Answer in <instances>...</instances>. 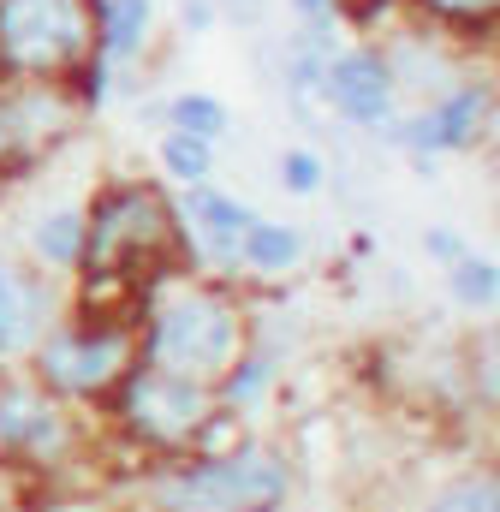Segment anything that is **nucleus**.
<instances>
[{
    "label": "nucleus",
    "instance_id": "nucleus-1",
    "mask_svg": "<svg viewBox=\"0 0 500 512\" xmlns=\"http://www.w3.org/2000/svg\"><path fill=\"white\" fill-rule=\"evenodd\" d=\"M96 48L90 0H0V66L66 78Z\"/></svg>",
    "mask_w": 500,
    "mask_h": 512
},
{
    "label": "nucleus",
    "instance_id": "nucleus-2",
    "mask_svg": "<svg viewBox=\"0 0 500 512\" xmlns=\"http://www.w3.org/2000/svg\"><path fill=\"white\" fill-rule=\"evenodd\" d=\"M173 239H179V227H173V209L161 203V191L125 185L96 203V215H84V256L78 262H90V286L96 280L114 286L120 274L155 262Z\"/></svg>",
    "mask_w": 500,
    "mask_h": 512
},
{
    "label": "nucleus",
    "instance_id": "nucleus-3",
    "mask_svg": "<svg viewBox=\"0 0 500 512\" xmlns=\"http://www.w3.org/2000/svg\"><path fill=\"white\" fill-rule=\"evenodd\" d=\"M239 352V316L209 298V292H185L173 298L161 316H155V334H149V364L167 370V376H185V382H203L215 370H227Z\"/></svg>",
    "mask_w": 500,
    "mask_h": 512
},
{
    "label": "nucleus",
    "instance_id": "nucleus-4",
    "mask_svg": "<svg viewBox=\"0 0 500 512\" xmlns=\"http://www.w3.org/2000/svg\"><path fill=\"white\" fill-rule=\"evenodd\" d=\"M185 501L197 507H227V512H262L286 495V471L268 453H233L221 465H203L179 483Z\"/></svg>",
    "mask_w": 500,
    "mask_h": 512
},
{
    "label": "nucleus",
    "instance_id": "nucleus-5",
    "mask_svg": "<svg viewBox=\"0 0 500 512\" xmlns=\"http://www.w3.org/2000/svg\"><path fill=\"white\" fill-rule=\"evenodd\" d=\"M322 96H328V108L346 114L352 126H393V96H399V84H393V66H387L381 54L352 48V54H340V60L322 66Z\"/></svg>",
    "mask_w": 500,
    "mask_h": 512
},
{
    "label": "nucleus",
    "instance_id": "nucleus-6",
    "mask_svg": "<svg viewBox=\"0 0 500 512\" xmlns=\"http://www.w3.org/2000/svg\"><path fill=\"white\" fill-rule=\"evenodd\" d=\"M489 126V84H459L447 96H435L423 114L399 120L393 143L423 155V149H477V137Z\"/></svg>",
    "mask_w": 500,
    "mask_h": 512
},
{
    "label": "nucleus",
    "instance_id": "nucleus-7",
    "mask_svg": "<svg viewBox=\"0 0 500 512\" xmlns=\"http://www.w3.org/2000/svg\"><path fill=\"white\" fill-rule=\"evenodd\" d=\"M125 411L143 435L155 441H179L203 423L209 399H203V382H185V376H167V370H143L131 376V393H125Z\"/></svg>",
    "mask_w": 500,
    "mask_h": 512
},
{
    "label": "nucleus",
    "instance_id": "nucleus-8",
    "mask_svg": "<svg viewBox=\"0 0 500 512\" xmlns=\"http://www.w3.org/2000/svg\"><path fill=\"white\" fill-rule=\"evenodd\" d=\"M42 376L66 393H90V387H108L125 370V334L102 328V334H54L42 352H36Z\"/></svg>",
    "mask_w": 500,
    "mask_h": 512
},
{
    "label": "nucleus",
    "instance_id": "nucleus-9",
    "mask_svg": "<svg viewBox=\"0 0 500 512\" xmlns=\"http://www.w3.org/2000/svg\"><path fill=\"white\" fill-rule=\"evenodd\" d=\"M66 126V108L54 90H18V96H0V167H18L30 161L54 131Z\"/></svg>",
    "mask_w": 500,
    "mask_h": 512
},
{
    "label": "nucleus",
    "instance_id": "nucleus-10",
    "mask_svg": "<svg viewBox=\"0 0 500 512\" xmlns=\"http://www.w3.org/2000/svg\"><path fill=\"white\" fill-rule=\"evenodd\" d=\"M185 215H191V227H197L221 256H239V239H245L250 221H256L250 203L227 197V191H215V185H191V191H185Z\"/></svg>",
    "mask_w": 500,
    "mask_h": 512
},
{
    "label": "nucleus",
    "instance_id": "nucleus-11",
    "mask_svg": "<svg viewBox=\"0 0 500 512\" xmlns=\"http://www.w3.org/2000/svg\"><path fill=\"white\" fill-rule=\"evenodd\" d=\"M36 328H42V292L12 262H0V358L24 352L36 340Z\"/></svg>",
    "mask_w": 500,
    "mask_h": 512
},
{
    "label": "nucleus",
    "instance_id": "nucleus-12",
    "mask_svg": "<svg viewBox=\"0 0 500 512\" xmlns=\"http://www.w3.org/2000/svg\"><path fill=\"white\" fill-rule=\"evenodd\" d=\"M60 441H66V423H60L48 405H36V399H24V393H6V399H0V447L54 453Z\"/></svg>",
    "mask_w": 500,
    "mask_h": 512
},
{
    "label": "nucleus",
    "instance_id": "nucleus-13",
    "mask_svg": "<svg viewBox=\"0 0 500 512\" xmlns=\"http://www.w3.org/2000/svg\"><path fill=\"white\" fill-rule=\"evenodd\" d=\"M96 18H102V54H108V60H131V54L143 48V36H149L155 6H149V0H102Z\"/></svg>",
    "mask_w": 500,
    "mask_h": 512
},
{
    "label": "nucleus",
    "instance_id": "nucleus-14",
    "mask_svg": "<svg viewBox=\"0 0 500 512\" xmlns=\"http://www.w3.org/2000/svg\"><path fill=\"white\" fill-rule=\"evenodd\" d=\"M239 256L262 274H286L304 256V233L298 227H274V221H250V233L239 239Z\"/></svg>",
    "mask_w": 500,
    "mask_h": 512
},
{
    "label": "nucleus",
    "instance_id": "nucleus-15",
    "mask_svg": "<svg viewBox=\"0 0 500 512\" xmlns=\"http://www.w3.org/2000/svg\"><path fill=\"white\" fill-rule=\"evenodd\" d=\"M30 245H36V256H42L48 268H72V262L84 256V215H78V209L42 215L36 233H30Z\"/></svg>",
    "mask_w": 500,
    "mask_h": 512
},
{
    "label": "nucleus",
    "instance_id": "nucleus-16",
    "mask_svg": "<svg viewBox=\"0 0 500 512\" xmlns=\"http://www.w3.org/2000/svg\"><path fill=\"white\" fill-rule=\"evenodd\" d=\"M161 167H167L179 185H209L215 143H209V137H191V131H167V137H161Z\"/></svg>",
    "mask_w": 500,
    "mask_h": 512
},
{
    "label": "nucleus",
    "instance_id": "nucleus-17",
    "mask_svg": "<svg viewBox=\"0 0 500 512\" xmlns=\"http://www.w3.org/2000/svg\"><path fill=\"white\" fill-rule=\"evenodd\" d=\"M495 286H500V268L489 256H459V262H453V298H459V304L489 310V304H495Z\"/></svg>",
    "mask_w": 500,
    "mask_h": 512
},
{
    "label": "nucleus",
    "instance_id": "nucleus-18",
    "mask_svg": "<svg viewBox=\"0 0 500 512\" xmlns=\"http://www.w3.org/2000/svg\"><path fill=\"white\" fill-rule=\"evenodd\" d=\"M167 120H173V131H191V137H221L227 131V108L215 102V96H173L167 102Z\"/></svg>",
    "mask_w": 500,
    "mask_h": 512
},
{
    "label": "nucleus",
    "instance_id": "nucleus-19",
    "mask_svg": "<svg viewBox=\"0 0 500 512\" xmlns=\"http://www.w3.org/2000/svg\"><path fill=\"white\" fill-rule=\"evenodd\" d=\"M280 179H286L292 197H316L322 191V155L316 149H286L280 155Z\"/></svg>",
    "mask_w": 500,
    "mask_h": 512
},
{
    "label": "nucleus",
    "instance_id": "nucleus-20",
    "mask_svg": "<svg viewBox=\"0 0 500 512\" xmlns=\"http://www.w3.org/2000/svg\"><path fill=\"white\" fill-rule=\"evenodd\" d=\"M429 512H500V501H495V483H489V477L453 483L447 495H435V507H429Z\"/></svg>",
    "mask_w": 500,
    "mask_h": 512
},
{
    "label": "nucleus",
    "instance_id": "nucleus-21",
    "mask_svg": "<svg viewBox=\"0 0 500 512\" xmlns=\"http://www.w3.org/2000/svg\"><path fill=\"white\" fill-rule=\"evenodd\" d=\"M429 18H447V24H465V30H489L495 24V12H500V0H417Z\"/></svg>",
    "mask_w": 500,
    "mask_h": 512
},
{
    "label": "nucleus",
    "instance_id": "nucleus-22",
    "mask_svg": "<svg viewBox=\"0 0 500 512\" xmlns=\"http://www.w3.org/2000/svg\"><path fill=\"white\" fill-rule=\"evenodd\" d=\"M292 12L304 18V36L310 42H328L334 24H340V0H292Z\"/></svg>",
    "mask_w": 500,
    "mask_h": 512
},
{
    "label": "nucleus",
    "instance_id": "nucleus-23",
    "mask_svg": "<svg viewBox=\"0 0 500 512\" xmlns=\"http://www.w3.org/2000/svg\"><path fill=\"white\" fill-rule=\"evenodd\" d=\"M268 382V358H250L245 370H233V382H227V399H256Z\"/></svg>",
    "mask_w": 500,
    "mask_h": 512
},
{
    "label": "nucleus",
    "instance_id": "nucleus-24",
    "mask_svg": "<svg viewBox=\"0 0 500 512\" xmlns=\"http://www.w3.org/2000/svg\"><path fill=\"white\" fill-rule=\"evenodd\" d=\"M423 251L441 256V262H459L465 245H459V233H453V227H429V233H423Z\"/></svg>",
    "mask_w": 500,
    "mask_h": 512
},
{
    "label": "nucleus",
    "instance_id": "nucleus-25",
    "mask_svg": "<svg viewBox=\"0 0 500 512\" xmlns=\"http://www.w3.org/2000/svg\"><path fill=\"white\" fill-rule=\"evenodd\" d=\"M179 18H185V30H209V24H215V6H209V0H185Z\"/></svg>",
    "mask_w": 500,
    "mask_h": 512
},
{
    "label": "nucleus",
    "instance_id": "nucleus-26",
    "mask_svg": "<svg viewBox=\"0 0 500 512\" xmlns=\"http://www.w3.org/2000/svg\"><path fill=\"white\" fill-rule=\"evenodd\" d=\"M227 6H233V18H239V24H262V12H268L262 0H227Z\"/></svg>",
    "mask_w": 500,
    "mask_h": 512
}]
</instances>
